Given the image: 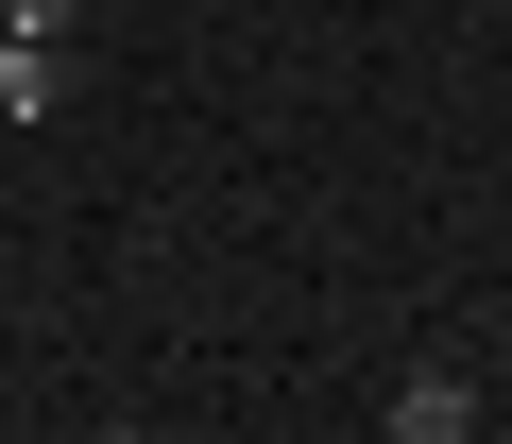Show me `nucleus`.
I'll list each match as a JSON object with an SVG mask.
<instances>
[{
  "mask_svg": "<svg viewBox=\"0 0 512 444\" xmlns=\"http://www.w3.org/2000/svg\"><path fill=\"white\" fill-rule=\"evenodd\" d=\"M0 18H18V35H52V52H69V18H86V0H0Z\"/></svg>",
  "mask_w": 512,
  "mask_h": 444,
  "instance_id": "3",
  "label": "nucleus"
},
{
  "mask_svg": "<svg viewBox=\"0 0 512 444\" xmlns=\"http://www.w3.org/2000/svg\"><path fill=\"white\" fill-rule=\"evenodd\" d=\"M0 35H18V18H0Z\"/></svg>",
  "mask_w": 512,
  "mask_h": 444,
  "instance_id": "4",
  "label": "nucleus"
},
{
  "mask_svg": "<svg viewBox=\"0 0 512 444\" xmlns=\"http://www.w3.org/2000/svg\"><path fill=\"white\" fill-rule=\"evenodd\" d=\"M120 444H137V427H120Z\"/></svg>",
  "mask_w": 512,
  "mask_h": 444,
  "instance_id": "5",
  "label": "nucleus"
},
{
  "mask_svg": "<svg viewBox=\"0 0 512 444\" xmlns=\"http://www.w3.org/2000/svg\"><path fill=\"white\" fill-rule=\"evenodd\" d=\"M393 444H478V393H461V376H410V393H393Z\"/></svg>",
  "mask_w": 512,
  "mask_h": 444,
  "instance_id": "1",
  "label": "nucleus"
},
{
  "mask_svg": "<svg viewBox=\"0 0 512 444\" xmlns=\"http://www.w3.org/2000/svg\"><path fill=\"white\" fill-rule=\"evenodd\" d=\"M0 103L52 120V103H69V52H52V35H0Z\"/></svg>",
  "mask_w": 512,
  "mask_h": 444,
  "instance_id": "2",
  "label": "nucleus"
}]
</instances>
